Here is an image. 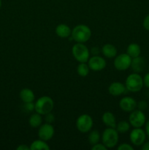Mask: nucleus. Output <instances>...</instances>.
Listing matches in <instances>:
<instances>
[{"mask_svg":"<svg viewBox=\"0 0 149 150\" xmlns=\"http://www.w3.org/2000/svg\"><path fill=\"white\" fill-rule=\"evenodd\" d=\"M45 121L46 123H49V124H52L56 120V117L54 116V114L53 113L50 112L48 114H45Z\"/></svg>","mask_w":149,"mask_h":150,"instance_id":"nucleus-26","label":"nucleus"},{"mask_svg":"<svg viewBox=\"0 0 149 150\" xmlns=\"http://www.w3.org/2000/svg\"><path fill=\"white\" fill-rule=\"evenodd\" d=\"M92 32L90 27L85 24H78L72 29L71 38L76 42L85 43L91 38Z\"/></svg>","mask_w":149,"mask_h":150,"instance_id":"nucleus-1","label":"nucleus"},{"mask_svg":"<svg viewBox=\"0 0 149 150\" xmlns=\"http://www.w3.org/2000/svg\"><path fill=\"white\" fill-rule=\"evenodd\" d=\"M101 140V135L99 132L96 130H91L89 131V136H88V141L91 145H94L99 143Z\"/></svg>","mask_w":149,"mask_h":150,"instance_id":"nucleus-22","label":"nucleus"},{"mask_svg":"<svg viewBox=\"0 0 149 150\" xmlns=\"http://www.w3.org/2000/svg\"><path fill=\"white\" fill-rule=\"evenodd\" d=\"M146 133L142 127H133L129 133V139L131 144L135 146H141L146 140Z\"/></svg>","mask_w":149,"mask_h":150,"instance_id":"nucleus-8","label":"nucleus"},{"mask_svg":"<svg viewBox=\"0 0 149 150\" xmlns=\"http://www.w3.org/2000/svg\"><path fill=\"white\" fill-rule=\"evenodd\" d=\"M128 92L126 88L125 84L118 81H115L111 83L108 86V92L112 96L117 97L124 95Z\"/></svg>","mask_w":149,"mask_h":150,"instance_id":"nucleus-13","label":"nucleus"},{"mask_svg":"<svg viewBox=\"0 0 149 150\" xmlns=\"http://www.w3.org/2000/svg\"><path fill=\"white\" fill-rule=\"evenodd\" d=\"M148 103L145 100H140L137 103V108L140 110V111H145L148 108Z\"/></svg>","mask_w":149,"mask_h":150,"instance_id":"nucleus-27","label":"nucleus"},{"mask_svg":"<svg viewBox=\"0 0 149 150\" xmlns=\"http://www.w3.org/2000/svg\"><path fill=\"white\" fill-rule=\"evenodd\" d=\"M53 108V100L51 97L46 96V95L40 97L34 103L35 112L41 114L42 116L51 112Z\"/></svg>","mask_w":149,"mask_h":150,"instance_id":"nucleus-3","label":"nucleus"},{"mask_svg":"<svg viewBox=\"0 0 149 150\" xmlns=\"http://www.w3.org/2000/svg\"><path fill=\"white\" fill-rule=\"evenodd\" d=\"M141 149L143 150H149V141L145 142V143L141 146Z\"/></svg>","mask_w":149,"mask_h":150,"instance_id":"nucleus-35","label":"nucleus"},{"mask_svg":"<svg viewBox=\"0 0 149 150\" xmlns=\"http://www.w3.org/2000/svg\"><path fill=\"white\" fill-rule=\"evenodd\" d=\"M148 70H149V65H148Z\"/></svg>","mask_w":149,"mask_h":150,"instance_id":"nucleus-37","label":"nucleus"},{"mask_svg":"<svg viewBox=\"0 0 149 150\" xmlns=\"http://www.w3.org/2000/svg\"><path fill=\"white\" fill-rule=\"evenodd\" d=\"M102 121L107 127L115 128L116 127V119H115V115L110 111H106L102 114Z\"/></svg>","mask_w":149,"mask_h":150,"instance_id":"nucleus-17","label":"nucleus"},{"mask_svg":"<svg viewBox=\"0 0 149 150\" xmlns=\"http://www.w3.org/2000/svg\"><path fill=\"white\" fill-rule=\"evenodd\" d=\"M143 26L145 30L149 31V14H148L143 19Z\"/></svg>","mask_w":149,"mask_h":150,"instance_id":"nucleus-30","label":"nucleus"},{"mask_svg":"<svg viewBox=\"0 0 149 150\" xmlns=\"http://www.w3.org/2000/svg\"><path fill=\"white\" fill-rule=\"evenodd\" d=\"M72 54L79 63L87 62L90 58V50L84 43L76 42L72 48Z\"/></svg>","mask_w":149,"mask_h":150,"instance_id":"nucleus-5","label":"nucleus"},{"mask_svg":"<svg viewBox=\"0 0 149 150\" xmlns=\"http://www.w3.org/2000/svg\"><path fill=\"white\" fill-rule=\"evenodd\" d=\"M89 67L91 70L94 72L102 71L106 67L107 62L105 58L99 55L90 57L87 62Z\"/></svg>","mask_w":149,"mask_h":150,"instance_id":"nucleus-10","label":"nucleus"},{"mask_svg":"<svg viewBox=\"0 0 149 150\" xmlns=\"http://www.w3.org/2000/svg\"><path fill=\"white\" fill-rule=\"evenodd\" d=\"M145 132L146 133L147 137L149 138V120H146L145 123Z\"/></svg>","mask_w":149,"mask_h":150,"instance_id":"nucleus-33","label":"nucleus"},{"mask_svg":"<svg viewBox=\"0 0 149 150\" xmlns=\"http://www.w3.org/2000/svg\"><path fill=\"white\" fill-rule=\"evenodd\" d=\"M23 110L26 113H32L34 111V103H23Z\"/></svg>","mask_w":149,"mask_h":150,"instance_id":"nucleus-25","label":"nucleus"},{"mask_svg":"<svg viewBox=\"0 0 149 150\" xmlns=\"http://www.w3.org/2000/svg\"><path fill=\"white\" fill-rule=\"evenodd\" d=\"M130 127H131V125H130L129 122L126 121V120H122V121H120L119 122L117 123L115 129L118 132V133L124 134L129 130Z\"/></svg>","mask_w":149,"mask_h":150,"instance_id":"nucleus-24","label":"nucleus"},{"mask_svg":"<svg viewBox=\"0 0 149 150\" xmlns=\"http://www.w3.org/2000/svg\"><path fill=\"white\" fill-rule=\"evenodd\" d=\"M30 150H49L50 146L47 142L39 139L34 141L30 144Z\"/></svg>","mask_w":149,"mask_h":150,"instance_id":"nucleus-21","label":"nucleus"},{"mask_svg":"<svg viewBox=\"0 0 149 150\" xmlns=\"http://www.w3.org/2000/svg\"><path fill=\"white\" fill-rule=\"evenodd\" d=\"M143 79V84L146 88L149 89V73H146L144 76Z\"/></svg>","mask_w":149,"mask_h":150,"instance_id":"nucleus-32","label":"nucleus"},{"mask_svg":"<svg viewBox=\"0 0 149 150\" xmlns=\"http://www.w3.org/2000/svg\"><path fill=\"white\" fill-rule=\"evenodd\" d=\"M101 52L106 58L112 59L116 57L118 51L115 45L110 43H107L105 44L101 48Z\"/></svg>","mask_w":149,"mask_h":150,"instance_id":"nucleus-16","label":"nucleus"},{"mask_svg":"<svg viewBox=\"0 0 149 150\" xmlns=\"http://www.w3.org/2000/svg\"><path fill=\"white\" fill-rule=\"evenodd\" d=\"M118 105L123 111L130 113L137 108V102L131 97L126 96L120 100Z\"/></svg>","mask_w":149,"mask_h":150,"instance_id":"nucleus-12","label":"nucleus"},{"mask_svg":"<svg viewBox=\"0 0 149 150\" xmlns=\"http://www.w3.org/2000/svg\"><path fill=\"white\" fill-rule=\"evenodd\" d=\"M146 117L143 111L137 109L130 112L129 116V122L133 127H142L145 125Z\"/></svg>","mask_w":149,"mask_h":150,"instance_id":"nucleus-9","label":"nucleus"},{"mask_svg":"<svg viewBox=\"0 0 149 150\" xmlns=\"http://www.w3.org/2000/svg\"><path fill=\"white\" fill-rule=\"evenodd\" d=\"M101 140L102 144L108 149H112L118 144L119 141V133L115 128L107 127L101 135Z\"/></svg>","mask_w":149,"mask_h":150,"instance_id":"nucleus-2","label":"nucleus"},{"mask_svg":"<svg viewBox=\"0 0 149 150\" xmlns=\"http://www.w3.org/2000/svg\"><path fill=\"white\" fill-rule=\"evenodd\" d=\"M125 86L128 92H138L142 90L144 86L143 84V79L140 73H133L129 75L125 81Z\"/></svg>","mask_w":149,"mask_h":150,"instance_id":"nucleus-4","label":"nucleus"},{"mask_svg":"<svg viewBox=\"0 0 149 150\" xmlns=\"http://www.w3.org/2000/svg\"><path fill=\"white\" fill-rule=\"evenodd\" d=\"M118 150H134V147L131 144L127 143H123L119 144V146L117 147Z\"/></svg>","mask_w":149,"mask_h":150,"instance_id":"nucleus-28","label":"nucleus"},{"mask_svg":"<svg viewBox=\"0 0 149 150\" xmlns=\"http://www.w3.org/2000/svg\"><path fill=\"white\" fill-rule=\"evenodd\" d=\"M91 149L92 150H107L108 148L103 144L101 143H97L94 145H92L91 146Z\"/></svg>","mask_w":149,"mask_h":150,"instance_id":"nucleus-29","label":"nucleus"},{"mask_svg":"<svg viewBox=\"0 0 149 150\" xmlns=\"http://www.w3.org/2000/svg\"><path fill=\"white\" fill-rule=\"evenodd\" d=\"M1 0H0V8H1Z\"/></svg>","mask_w":149,"mask_h":150,"instance_id":"nucleus-36","label":"nucleus"},{"mask_svg":"<svg viewBox=\"0 0 149 150\" xmlns=\"http://www.w3.org/2000/svg\"><path fill=\"white\" fill-rule=\"evenodd\" d=\"M90 70L87 62L79 63L77 67V73L80 77H86L89 74Z\"/></svg>","mask_w":149,"mask_h":150,"instance_id":"nucleus-23","label":"nucleus"},{"mask_svg":"<svg viewBox=\"0 0 149 150\" xmlns=\"http://www.w3.org/2000/svg\"><path fill=\"white\" fill-rule=\"evenodd\" d=\"M131 59L132 58L127 53L118 54L114 58V67L119 71H125L131 66Z\"/></svg>","mask_w":149,"mask_h":150,"instance_id":"nucleus-7","label":"nucleus"},{"mask_svg":"<svg viewBox=\"0 0 149 150\" xmlns=\"http://www.w3.org/2000/svg\"><path fill=\"white\" fill-rule=\"evenodd\" d=\"M55 33L61 38H69L71 36L72 29L65 23H60L56 27Z\"/></svg>","mask_w":149,"mask_h":150,"instance_id":"nucleus-15","label":"nucleus"},{"mask_svg":"<svg viewBox=\"0 0 149 150\" xmlns=\"http://www.w3.org/2000/svg\"><path fill=\"white\" fill-rule=\"evenodd\" d=\"M42 115L35 112L31 114L29 118V124L32 128H37L42 124Z\"/></svg>","mask_w":149,"mask_h":150,"instance_id":"nucleus-20","label":"nucleus"},{"mask_svg":"<svg viewBox=\"0 0 149 150\" xmlns=\"http://www.w3.org/2000/svg\"><path fill=\"white\" fill-rule=\"evenodd\" d=\"M127 54H129L131 58H134L140 56L141 54V48L140 45L136 42H131L128 45L127 48Z\"/></svg>","mask_w":149,"mask_h":150,"instance_id":"nucleus-19","label":"nucleus"},{"mask_svg":"<svg viewBox=\"0 0 149 150\" xmlns=\"http://www.w3.org/2000/svg\"><path fill=\"white\" fill-rule=\"evenodd\" d=\"M101 52V49L97 46H93L91 48L90 50V54H92V56H96L99 55Z\"/></svg>","mask_w":149,"mask_h":150,"instance_id":"nucleus-31","label":"nucleus"},{"mask_svg":"<svg viewBox=\"0 0 149 150\" xmlns=\"http://www.w3.org/2000/svg\"><path fill=\"white\" fill-rule=\"evenodd\" d=\"M17 150H30V147L28 146L26 144H20L17 148Z\"/></svg>","mask_w":149,"mask_h":150,"instance_id":"nucleus-34","label":"nucleus"},{"mask_svg":"<svg viewBox=\"0 0 149 150\" xmlns=\"http://www.w3.org/2000/svg\"><path fill=\"white\" fill-rule=\"evenodd\" d=\"M38 137L42 140L48 142L53 139L55 134V129L52 124L46 123L42 124L38 129Z\"/></svg>","mask_w":149,"mask_h":150,"instance_id":"nucleus-11","label":"nucleus"},{"mask_svg":"<svg viewBox=\"0 0 149 150\" xmlns=\"http://www.w3.org/2000/svg\"><path fill=\"white\" fill-rule=\"evenodd\" d=\"M145 67V61L143 57L139 56V57L132 58L130 67L134 71V73H142L144 70Z\"/></svg>","mask_w":149,"mask_h":150,"instance_id":"nucleus-14","label":"nucleus"},{"mask_svg":"<svg viewBox=\"0 0 149 150\" xmlns=\"http://www.w3.org/2000/svg\"><path fill=\"white\" fill-rule=\"evenodd\" d=\"M20 99L23 103L34 102L35 99V95L33 91L29 88H24L21 89L19 93Z\"/></svg>","mask_w":149,"mask_h":150,"instance_id":"nucleus-18","label":"nucleus"},{"mask_svg":"<svg viewBox=\"0 0 149 150\" xmlns=\"http://www.w3.org/2000/svg\"><path fill=\"white\" fill-rule=\"evenodd\" d=\"M75 125L77 130L81 133H89L93 125V119L89 114H81L76 120Z\"/></svg>","mask_w":149,"mask_h":150,"instance_id":"nucleus-6","label":"nucleus"}]
</instances>
